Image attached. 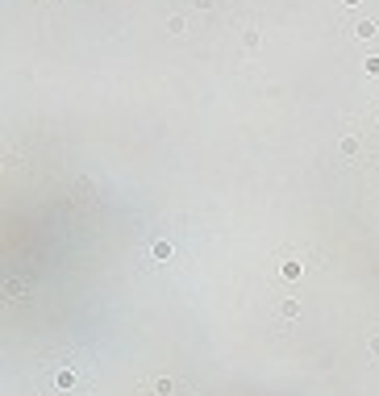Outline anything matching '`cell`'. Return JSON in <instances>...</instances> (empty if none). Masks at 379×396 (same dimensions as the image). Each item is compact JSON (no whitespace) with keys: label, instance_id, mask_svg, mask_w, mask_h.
Here are the masks:
<instances>
[{"label":"cell","instance_id":"1","mask_svg":"<svg viewBox=\"0 0 379 396\" xmlns=\"http://www.w3.org/2000/svg\"><path fill=\"white\" fill-rule=\"evenodd\" d=\"M379 38V21H358L354 25V42H375Z\"/></svg>","mask_w":379,"mask_h":396},{"label":"cell","instance_id":"2","mask_svg":"<svg viewBox=\"0 0 379 396\" xmlns=\"http://www.w3.org/2000/svg\"><path fill=\"white\" fill-rule=\"evenodd\" d=\"M296 313H300L296 300H279V304H275V317H296Z\"/></svg>","mask_w":379,"mask_h":396},{"label":"cell","instance_id":"3","mask_svg":"<svg viewBox=\"0 0 379 396\" xmlns=\"http://www.w3.org/2000/svg\"><path fill=\"white\" fill-rule=\"evenodd\" d=\"M167 29H171V33H183V29H187V21H183V17H171Z\"/></svg>","mask_w":379,"mask_h":396},{"label":"cell","instance_id":"4","mask_svg":"<svg viewBox=\"0 0 379 396\" xmlns=\"http://www.w3.org/2000/svg\"><path fill=\"white\" fill-rule=\"evenodd\" d=\"M300 271H304L300 263H283V275H288V280H296V275H300Z\"/></svg>","mask_w":379,"mask_h":396},{"label":"cell","instance_id":"5","mask_svg":"<svg viewBox=\"0 0 379 396\" xmlns=\"http://www.w3.org/2000/svg\"><path fill=\"white\" fill-rule=\"evenodd\" d=\"M367 71H371V75H379V55H371V59H367Z\"/></svg>","mask_w":379,"mask_h":396},{"label":"cell","instance_id":"6","mask_svg":"<svg viewBox=\"0 0 379 396\" xmlns=\"http://www.w3.org/2000/svg\"><path fill=\"white\" fill-rule=\"evenodd\" d=\"M371 355H375V359H379V334H375V338H371Z\"/></svg>","mask_w":379,"mask_h":396},{"label":"cell","instance_id":"7","mask_svg":"<svg viewBox=\"0 0 379 396\" xmlns=\"http://www.w3.org/2000/svg\"><path fill=\"white\" fill-rule=\"evenodd\" d=\"M342 5H350V9H354V5H363V0H342Z\"/></svg>","mask_w":379,"mask_h":396}]
</instances>
